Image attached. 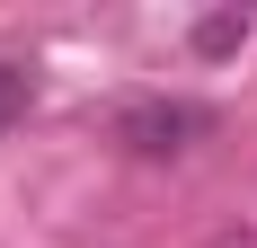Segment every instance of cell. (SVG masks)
<instances>
[{
	"instance_id": "cell-1",
	"label": "cell",
	"mask_w": 257,
	"mask_h": 248,
	"mask_svg": "<svg viewBox=\"0 0 257 248\" xmlns=\"http://www.w3.org/2000/svg\"><path fill=\"white\" fill-rule=\"evenodd\" d=\"M195 133H204V115H195V106H169V98H133L124 115H115V142H124L133 160H178Z\"/></svg>"
},
{
	"instance_id": "cell-2",
	"label": "cell",
	"mask_w": 257,
	"mask_h": 248,
	"mask_svg": "<svg viewBox=\"0 0 257 248\" xmlns=\"http://www.w3.org/2000/svg\"><path fill=\"white\" fill-rule=\"evenodd\" d=\"M248 36H257V9H204V18H195V53H204V62L239 53Z\"/></svg>"
},
{
	"instance_id": "cell-3",
	"label": "cell",
	"mask_w": 257,
	"mask_h": 248,
	"mask_svg": "<svg viewBox=\"0 0 257 248\" xmlns=\"http://www.w3.org/2000/svg\"><path fill=\"white\" fill-rule=\"evenodd\" d=\"M27 106H36V71H27V62H0V133H9Z\"/></svg>"
}]
</instances>
